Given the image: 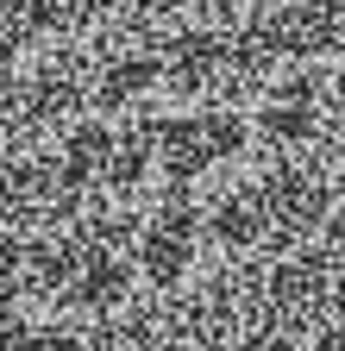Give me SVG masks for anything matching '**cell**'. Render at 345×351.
I'll list each match as a JSON object with an SVG mask.
<instances>
[{"label":"cell","mask_w":345,"mask_h":351,"mask_svg":"<svg viewBox=\"0 0 345 351\" xmlns=\"http://www.w3.org/2000/svg\"><path fill=\"white\" fill-rule=\"evenodd\" d=\"M195 195H189V182H176L163 195V213L151 219V232H145V270L157 276V282H176L182 276V263H189V239H195Z\"/></svg>","instance_id":"1"},{"label":"cell","mask_w":345,"mask_h":351,"mask_svg":"<svg viewBox=\"0 0 345 351\" xmlns=\"http://www.w3.org/2000/svg\"><path fill=\"white\" fill-rule=\"evenodd\" d=\"M264 132L270 138H308L314 132V107H308V88H283V101L276 107H264Z\"/></svg>","instance_id":"2"}]
</instances>
